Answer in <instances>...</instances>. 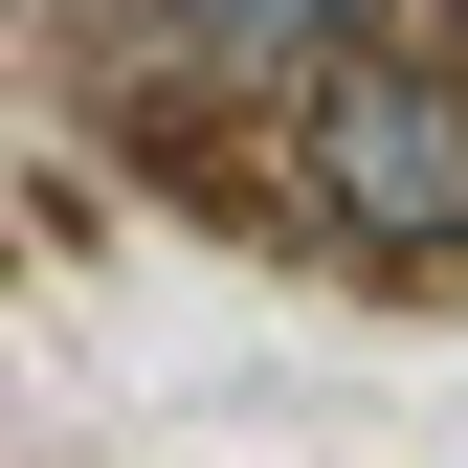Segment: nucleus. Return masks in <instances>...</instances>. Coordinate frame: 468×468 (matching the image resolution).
<instances>
[{"instance_id":"1","label":"nucleus","mask_w":468,"mask_h":468,"mask_svg":"<svg viewBox=\"0 0 468 468\" xmlns=\"http://www.w3.org/2000/svg\"><path fill=\"white\" fill-rule=\"evenodd\" d=\"M290 156H313V223H357V246H468V68L424 45H357V68L290 90Z\"/></svg>"},{"instance_id":"2","label":"nucleus","mask_w":468,"mask_h":468,"mask_svg":"<svg viewBox=\"0 0 468 468\" xmlns=\"http://www.w3.org/2000/svg\"><path fill=\"white\" fill-rule=\"evenodd\" d=\"M201 45L246 90H313V68H357V0H201Z\"/></svg>"}]
</instances>
